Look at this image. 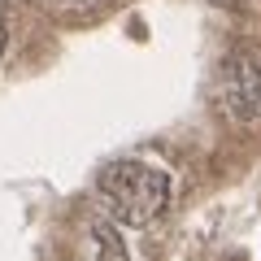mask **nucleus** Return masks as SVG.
Masks as SVG:
<instances>
[{"label": "nucleus", "instance_id": "f257e3e1", "mask_svg": "<svg viewBox=\"0 0 261 261\" xmlns=\"http://www.w3.org/2000/svg\"><path fill=\"white\" fill-rule=\"evenodd\" d=\"M100 196L113 218L130 226H148L170 205V178L148 161H113L100 174Z\"/></svg>", "mask_w": 261, "mask_h": 261}, {"label": "nucleus", "instance_id": "f03ea898", "mask_svg": "<svg viewBox=\"0 0 261 261\" xmlns=\"http://www.w3.org/2000/svg\"><path fill=\"white\" fill-rule=\"evenodd\" d=\"M222 105L235 122L261 126V61L244 48L222 61Z\"/></svg>", "mask_w": 261, "mask_h": 261}, {"label": "nucleus", "instance_id": "7ed1b4c3", "mask_svg": "<svg viewBox=\"0 0 261 261\" xmlns=\"http://www.w3.org/2000/svg\"><path fill=\"white\" fill-rule=\"evenodd\" d=\"M92 244H96V261H126V244H122L118 226L92 222Z\"/></svg>", "mask_w": 261, "mask_h": 261}, {"label": "nucleus", "instance_id": "20e7f679", "mask_svg": "<svg viewBox=\"0 0 261 261\" xmlns=\"http://www.w3.org/2000/svg\"><path fill=\"white\" fill-rule=\"evenodd\" d=\"M5 44H9V31H5V22H0V57H5Z\"/></svg>", "mask_w": 261, "mask_h": 261}, {"label": "nucleus", "instance_id": "39448f33", "mask_svg": "<svg viewBox=\"0 0 261 261\" xmlns=\"http://www.w3.org/2000/svg\"><path fill=\"white\" fill-rule=\"evenodd\" d=\"M70 5H83V0H70Z\"/></svg>", "mask_w": 261, "mask_h": 261}]
</instances>
